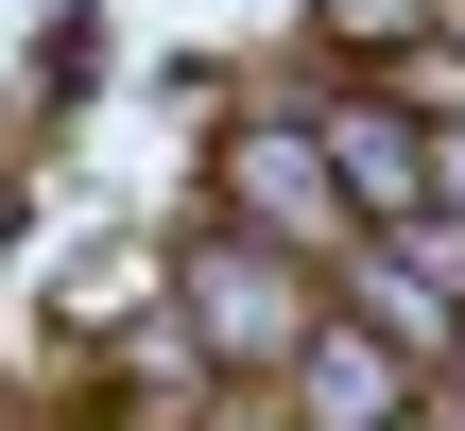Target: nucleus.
<instances>
[{
	"mask_svg": "<svg viewBox=\"0 0 465 431\" xmlns=\"http://www.w3.org/2000/svg\"><path fill=\"white\" fill-rule=\"evenodd\" d=\"M207 207L224 225H259V242H293V259H328L362 207H345V173H328V121H311V52L293 69H242V86H207Z\"/></svg>",
	"mask_w": 465,
	"mask_h": 431,
	"instance_id": "nucleus-1",
	"label": "nucleus"
},
{
	"mask_svg": "<svg viewBox=\"0 0 465 431\" xmlns=\"http://www.w3.org/2000/svg\"><path fill=\"white\" fill-rule=\"evenodd\" d=\"M155 311L190 328V363L207 380H276L293 346H311V311H328V259H293V242H259V225H190L173 242V276H155Z\"/></svg>",
	"mask_w": 465,
	"mask_h": 431,
	"instance_id": "nucleus-2",
	"label": "nucleus"
},
{
	"mask_svg": "<svg viewBox=\"0 0 465 431\" xmlns=\"http://www.w3.org/2000/svg\"><path fill=\"white\" fill-rule=\"evenodd\" d=\"M276 397H293V431H397V415H431V363L328 294V311H311V346L276 363Z\"/></svg>",
	"mask_w": 465,
	"mask_h": 431,
	"instance_id": "nucleus-3",
	"label": "nucleus"
},
{
	"mask_svg": "<svg viewBox=\"0 0 465 431\" xmlns=\"http://www.w3.org/2000/svg\"><path fill=\"white\" fill-rule=\"evenodd\" d=\"M311 121H328V173H345L362 225H414V207H431V121H414L380 69H328V52H311Z\"/></svg>",
	"mask_w": 465,
	"mask_h": 431,
	"instance_id": "nucleus-4",
	"label": "nucleus"
},
{
	"mask_svg": "<svg viewBox=\"0 0 465 431\" xmlns=\"http://www.w3.org/2000/svg\"><path fill=\"white\" fill-rule=\"evenodd\" d=\"M293 35H311L328 69H380V52H414V35H431V0H311Z\"/></svg>",
	"mask_w": 465,
	"mask_h": 431,
	"instance_id": "nucleus-5",
	"label": "nucleus"
},
{
	"mask_svg": "<svg viewBox=\"0 0 465 431\" xmlns=\"http://www.w3.org/2000/svg\"><path fill=\"white\" fill-rule=\"evenodd\" d=\"M104 35H121L104 0H52V17H35V104H86V86H104Z\"/></svg>",
	"mask_w": 465,
	"mask_h": 431,
	"instance_id": "nucleus-6",
	"label": "nucleus"
},
{
	"mask_svg": "<svg viewBox=\"0 0 465 431\" xmlns=\"http://www.w3.org/2000/svg\"><path fill=\"white\" fill-rule=\"evenodd\" d=\"M431 397H449V415H465V328H449V363H431Z\"/></svg>",
	"mask_w": 465,
	"mask_h": 431,
	"instance_id": "nucleus-7",
	"label": "nucleus"
},
{
	"mask_svg": "<svg viewBox=\"0 0 465 431\" xmlns=\"http://www.w3.org/2000/svg\"><path fill=\"white\" fill-rule=\"evenodd\" d=\"M431 431H465V415H449V397H431Z\"/></svg>",
	"mask_w": 465,
	"mask_h": 431,
	"instance_id": "nucleus-8",
	"label": "nucleus"
},
{
	"mask_svg": "<svg viewBox=\"0 0 465 431\" xmlns=\"http://www.w3.org/2000/svg\"><path fill=\"white\" fill-rule=\"evenodd\" d=\"M397 431H431V415H397Z\"/></svg>",
	"mask_w": 465,
	"mask_h": 431,
	"instance_id": "nucleus-9",
	"label": "nucleus"
}]
</instances>
